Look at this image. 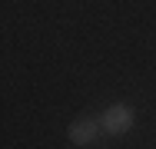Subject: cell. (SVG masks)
<instances>
[{
  "instance_id": "2",
  "label": "cell",
  "mask_w": 156,
  "mask_h": 149,
  "mask_svg": "<svg viewBox=\"0 0 156 149\" xmlns=\"http://www.w3.org/2000/svg\"><path fill=\"white\" fill-rule=\"evenodd\" d=\"M100 136H103L100 116H76L66 126V139H70L73 146H93Z\"/></svg>"
},
{
  "instance_id": "1",
  "label": "cell",
  "mask_w": 156,
  "mask_h": 149,
  "mask_svg": "<svg viewBox=\"0 0 156 149\" xmlns=\"http://www.w3.org/2000/svg\"><path fill=\"white\" fill-rule=\"evenodd\" d=\"M133 123H136V113H133V106H126V103L106 106L103 116H100V126H103L106 136H126V133L133 129Z\"/></svg>"
}]
</instances>
